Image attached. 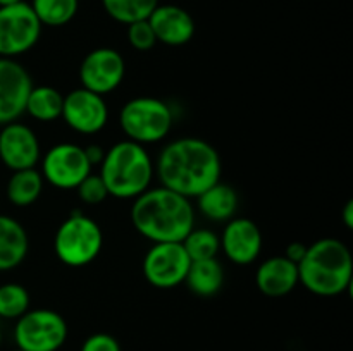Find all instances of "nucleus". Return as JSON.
Wrapping results in <instances>:
<instances>
[{
  "label": "nucleus",
  "mask_w": 353,
  "mask_h": 351,
  "mask_svg": "<svg viewBox=\"0 0 353 351\" xmlns=\"http://www.w3.org/2000/svg\"><path fill=\"white\" fill-rule=\"evenodd\" d=\"M161 186L186 198H196L221 181L219 151L202 138H178L165 145L155 162Z\"/></svg>",
  "instance_id": "1"
},
{
  "label": "nucleus",
  "mask_w": 353,
  "mask_h": 351,
  "mask_svg": "<svg viewBox=\"0 0 353 351\" xmlns=\"http://www.w3.org/2000/svg\"><path fill=\"white\" fill-rule=\"evenodd\" d=\"M131 222L152 243H181L195 227V209L190 198L157 186L134 198Z\"/></svg>",
  "instance_id": "2"
},
{
  "label": "nucleus",
  "mask_w": 353,
  "mask_h": 351,
  "mask_svg": "<svg viewBox=\"0 0 353 351\" xmlns=\"http://www.w3.org/2000/svg\"><path fill=\"white\" fill-rule=\"evenodd\" d=\"M353 279L352 253L343 241L323 237L307 246L299 264V281L317 296H338L348 291Z\"/></svg>",
  "instance_id": "3"
},
{
  "label": "nucleus",
  "mask_w": 353,
  "mask_h": 351,
  "mask_svg": "<svg viewBox=\"0 0 353 351\" xmlns=\"http://www.w3.org/2000/svg\"><path fill=\"white\" fill-rule=\"evenodd\" d=\"M155 165L143 145L123 140L112 145L100 164V178L109 196L134 200L150 188Z\"/></svg>",
  "instance_id": "4"
},
{
  "label": "nucleus",
  "mask_w": 353,
  "mask_h": 351,
  "mask_svg": "<svg viewBox=\"0 0 353 351\" xmlns=\"http://www.w3.org/2000/svg\"><path fill=\"white\" fill-rule=\"evenodd\" d=\"M119 124L128 140L138 145H152L164 140L172 129V109L155 96H137L121 109Z\"/></svg>",
  "instance_id": "5"
},
{
  "label": "nucleus",
  "mask_w": 353,
  "mask_h": 351,
  "mask_svg": "<svg viewBox=\"0 0 353 351\" xmlns=\"http://www.w3.org/2000/svg\"><path fill=\"white\" fill-rule=\"evenodd\" d=\"M103 233L92 217L74 212L59 226L54 237V251L59 262L68 267H86L100 255Z\"/></svg>",
  "instance_id": "6"
},
{
  "label": "nucleus",
  "mask_w": 353,
  "mask_h": 351,
  "mask_svg": "<svg viewBox=\"0 0 353 351\" xmlns=\"http://www.w3.org/2000/svg\"><path fill=\"white\" fill-rule=\"evenodd\" d=\"M64 317L50 308L28 310L16 320L14 343L24 351H59L68 341Z\"/></svg>",
  "instance_id": "7"
},
{
  "label": "nucleus",
  "mask_w": 353,
  "mask_h": 351,
  "mask_svg": "<svg viewBox=\"0 0 353 351\" xmlns=\"http://www.w3.org/2000/svg\"><path fill=\"white\" fill-rule=\"evenodd\" d=\"M41 23L30 3L0 7V57L16 58L38 43Z\"/></svg>",
  "instance_id": "8"
},
{
  "label": "nucleus",
  "mask_w": 353,
  "mask_h": 351,
  "mask_svg": "<svg viewBox=\"0 0 353 351\" xmlns=\"http://www.w3.org/2000/svg\"><path fill=\"white\" fill-rule=\"evenodd\" d=\"M188 253L183 243H154L143 257L145 279L157 289H172L183 284L190 270Z\"/></svg>",
  "instance_id": "9"
},
{
  "label": "nucleus",
  "mask_w": 353,
  "mask_h": 351,
  "mask_svg": "<svg viewBox=\"0 0 353 351\" xmlns=\"http://www.w3.org/2000/svg\"><path fill=\"white\" fill-rule=\"evenodd\" d=\"M41 176L59 189H76L92 172L83 147L76 143L54 145L41 158Z\"/></svg>",
  "instance_id": "10"
},
{
  "label": "nucleus",
  "mask_w": 353,
  "mask_h": 351,
  "mask_svg": "<svg viewBox=\"0 0 353 351\" xmlns=\"http://www.w3.org/2000/svg\"><path fill=\"white\" fill-rule=\"evenodd\" d=\"M124 74H126V64L123 55L109 47H100L88 52L79 65V79L83 88L102 96L119 88Z\"/></svg>",
  "instance_id": "11"
},
{
  "label": "nucleus",
  "mask_w": 353,
  "mask_h": 351,
  "mask_svg": "<svg viewBox=\"0 0 353 351\" xmlns=\"http://www.w3.org/2000/svg\"><path fill=\"white\" fill-rule=\"evenodd\" d=\"M61 117L76 133L95 134L107 126L109 107L102 95L81 86L64 96Z\"/></svg>",
  "instance_id": "12"
},
{
  "label": "nucleus",
  "mask_w": 353,
  "mask_h": 351,
  "mask_svg": "<svg viewBox=\"0 0 353 351\" xmlns=\"http://www.w3.org/2000/svg\"><path fill=\"white\" fill-rule=\"evenodd\" d=\"M33 88L30 72L16 58L0 57V126L19 119Z\"/></svg>",
  "instance_id": "13"
},
{
  "label": "nucleus",
  "mask_w": 353,
  "mask_h": 351,
  "mask_svg": "<svg viewBox=\"0 0 353 351\" xmlns=\"http://www.w3.org/2000/svg\"><path fill=\"white\" fill-rule=\"evenodd\" d=\"M40 141L26 124L14 120L0 129V160L10 171L33 169L40 162Z\"/></svg>",
  "instance_id": "14"
},
{
  "label": "nucleus",
  "mask_w": 353,
  "mask_h": 351,
  "mask_svg": "<svg viewBox=\"0 0 353 351\" xmlns=\"http://www.w3.org/2000/svg\"><path fill=\"white\" fill-rule=\"evenodd\" d=\"M221 250L236 265H250L262 251L261 227L247 217H234L228 220L219 236Z\"/></svg>",
  "instance_id": "15"
},
{
  "label": "nucleus",
  "mask_w": 353,
  "mask_h": 351,
  "mask_svg": "<svg viewBox=\"0 0 353 351\" xmlns=\"http://www.w3.org/2000/svg\"><path fill=\"white\" fill-rule=\"evenodd\" d=\"M148 23L157 41L169 47L186 45L195 34V21L192 14L172 3H159L148 16Z\"/></svg>",
  "instance_id": "16"
},
{
  "label": "nucleus",
  "mask_w": 353,
  "mask_h": 351,
  "mask_svg": "<svg viewBox=\"0 0 353 351\" xmlns=\"http://www.w3.org/2000/svg\"><path fill=\"white\" fill-rule=\"evenodd\" d=\"M255 284L262 295L269 298H281L290 295L299 281V265L285 255H276L262 262L255 274Z\"/></svg>",
  "instance_id": "17"
},
{
  "label": "nucleus",
  "mask_w": 353,
  "mask_h": 351,
  "mask_svg": "<svg viewBox=\"0 0 353 351\" xmlns=\"http://www.w3.org/2000/svg\"><path fill=\"white\" fill-rule=\"evenodd\" d=\"M30 250V237L19 220L0 215V272L21 265Z\"/></svg>",
  "instance_id": "18"
},
{
  "label": "nucleus",
  "mask_w": 353,
  "mask_h": 351,
  "mask_svg": "<svg viewBox=\"0 0 353 351\" xmlns=\"http://www.w3.org/2000/svg\"><path fill=\"white\" fill-rule=\"evenodd\" d=\"M238 193L226 182H216L196 196V206L205 219L212 222H228L238 210Z\"/></svg>",
  "instance_id": "19"
},
{
  "label": "nucleus",
  "mask_w": 353,
  "mask_h": 351,
  "mask_svg": "<svg viewBox=\"0 0 353 351\" xmlns=\"http://www.w3.org/2000/svg\"><path fill=\"white\" fill-rule=\"evenodd\" d=\"M185 284L196 296L209 298V296L217 295L224 284L223 265L216 258L192 262L188 274H186Z\"/></svg>",
  "instance_id": "20"
},
{
  "label": "nucleus",
  "mask_w": 353,
  "mask_h": 351,
  "mask_svg": "<svg viewBox=\"0 0 353 351\" xmlns=\"http://www.w3.org/2000/svg\"><path fill=\"white\" fill-rule=\"evenodd\" d=\"M43 176L37 169L14 171L7 181V198L14 206H30L40 198L43 191Z\"/></svg>",
  "instance_id": "21"
},
{
  "label": "nucleus",
  "mask_w": 353,
  "mask_h": 351,
  "mask_svg": "<svg viewBox=\"0 0 353 351\" xmlns=\"http://www.w3.org/2000/svg\"><path fill=\"white\" fill-rule=\"evenodd\" d=\"M62 103H64V95L59 89L45 85L33 86L26 98L24 112L40 123H52L61 117Z\"/></svg>",
  "instance_id": "22"
},
{
  "label": "nucleus",
  "mask_w": 353,
  "mask_h": 351,
  "mask_svg": "<svg viewBox=\"0 0 353 351\" xmlns=\"http://www.w3.org/2000/svg\"><path fill=\"white\" fill-rule=\"evenodd\" d=\"M30 6L41 26L61 28L74 19L79 0H33Z\"/></svg>",
  "instance_id": "23"
},
{
  "label": "nucleus",
  "mask_w": 353,
  "mask_h": 351,
  "mask_svg": "<svg viewBox=\"0 0 353 351\" xmlns=\"http://www.w3.org/2000/svg\"><path fill=\"white\" fill-rule=\"evenodd\" d=\"M105 12L121 24H131L148 19L159 0H102Z\"/></svg>",
  "instance_id": "24"
},
{
  "label": "nucleus",
  "mask_w": 353,
  "mask_h": 351,
  "mask_svg": "<svg viewBox=\"0 0 353 351\" xmlns=\"http://www.w3.org/2000/svg\"><path fill=\"white\" fill-rule=\"evenodd\" d=\"M181 243L192 262L216 258L221 250L219 234L214 233L212 229H202V227H193Z\"/></svg>",
  "instance_id": "25"
},
{
  "label": "nucleus",
  "mask_w": 353,
  "mask_h": 351,
  "mask_svg": "<svg viewBox=\"0 0 353 351\" xmlns=\"http://www.w3.org/2000/svg\"><path fill=\"white\" fill-rule=\"evenodd\" d=\"M30 310V292L23 284L7 282L0 286V319L17 320Z\"/></svg>",
  "instance_id": "26"
},
{
  "label": "nucleus",
  "mask_w": 353,
  "mask_h": 351,
  "mask_svg": "<svg viewBox=\"0 0 353 351\" xmlns=\"http://www.w3.org/2000/svg\"><path fill=\"white\" fill-rule=\"evenodd\" d=\"M76 189H78V196L81 198V202L88 203V205H100L109 196L100 174H92V172L79 182Z\"/></svg>",
  "instance_id": "27"
},
{
  "label": "nucleus",
  "mask_w": 353,
  "mask_h": 351,
  "mask_svg": "<svg viewBox=\"0 0 353 351\" xmlns=\"http://www.w3.org/2000/svg\"><path fill=\"white\" fill-rule=\"evenodd\" d=\"M128 41L133 48L140 52H147L150 48H154V45L157 43V38H155L154 30H152L148 19L137 21V23L128 24Z\"/></svg>",
  "instance_id": "28"
},
{
  "label": "nucleus",
  "mask_w": 353,
  "mask_h": 351,
  "mask_svg": "<svg viewBox=\"0 0 353 351\" xmlns=\"http://www.w3.org/2000/svg\"><path fill=\"white\" fill-rule=\"evenodd\" d=\"M81 351H123L121 344L112 334L97 332L92 334L81 344Z\"/></svg>",
  "instance_id": "29"
},
{
  "label": "nucleus",
  "mask_w": 353,
  "mask_h": 351,
  "mask_svg": "<svg viewBox=\"0 0 353 351\" xmlns=\"http://www.w3.org/2000/svg\"><path fill=\"white\" fill-rule=\"evenodd\" d=\"M305 253H307V244L300 243V241H295V243L288 244V248H286L285 251V257L299 265L300 262H302V258L305 257Z\"/></svg>",
  "instance_id": "30"
},
{
  "label": "nucleus",
  "mask_w": 353,
  "mask_h": 351,
  "mask_svg": "<svg viewBox=\"0 0 353 351\" xmlns=\"http://www.w3.org/2000/svg\"><path fill=\"white\" fill-rule=\"evenodd\" d=\"M83 150H85V155L90 164H92V167L97 164H102L105 150L100 145H88V147H83Z\"/></svg>",
  "instance_id": "31"
},
{
  "label": "nucleus",
  "mask_w": 353,
  "mask_h": 351,
  "mask_svg": "<svg viewBox=\"0 0 353 351\" xmlns=\"http://www.w3.org/2000/svg\"><path fill=\"white\" fill-rule=\"evenodd\" d=\"M341 219H343V224H345V227H347V229H352L353 227V202L352 200H348L347 202V205H345V209H343V213H341Z\"/></svg>",
  "instance_id": "32"
},
{
  "label": "nucleus",
  "mask_w": 353,
  "mask_h": 351,
  "mask_svg": "<svg viewBox=\"0 0 353 351\" xmlns=\"http://www.w3.org/2000/svg\"><path fill=\"white\" fill-rule=\"evenodd\" d=\"M19 2H24V0H0V7L14 6V3H19Z\"/></svg>",
  "instance_id": "33"
},
{
  "label": "nucleus",
  "mask_w": 353,
  "mask_h": 351,
  "mask_svg": "<svg viewBox=\"0 0 353 351\" xmlns=\"http://www.w3.org/2000/svg\"><path fill=\"white\" fill-rule=\"evenodd\" d=\"M2 341H3V334H2V329H0V346H2Z\"/></svg>",
  "instance_id": "34"
},
{
  "label": "nucleus",
  "mask_w": 353,
  "mask_h": 351,
  "mask_svg": "<svg viewBox=\"0 0 353 351\" xmlns=\"http://www.w3.org/2000/svg\"><path fill=\"white\" fill-rule=\"evenodd\" d=\"M12 351H24V350H19V348H16V350H12Z\"/></svg>",
  "instance_id": "35"
}]
</instances>
